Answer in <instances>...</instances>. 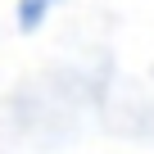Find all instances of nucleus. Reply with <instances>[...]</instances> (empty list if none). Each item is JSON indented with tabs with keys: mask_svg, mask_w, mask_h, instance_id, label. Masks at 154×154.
<instances>
[{
	"mask_svg": "<svg viewBox=\"0 0 154 154\" xmlns=\"http://www.w3.org/2000/svg\"><path fill=\"white\" fill-rule=\"evenodd\" d=\"M50 5H54V0H18V23H23V32L41 27L45 14H50Z\"/></svg>",
	"mask_w": 154,
	"mask_h": 154,
	"instance_id": "obj_1",
	"label": "nucleus"
}]
</instances>
